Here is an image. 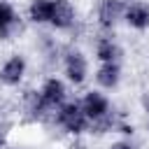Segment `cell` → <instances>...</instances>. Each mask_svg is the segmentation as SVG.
I'll use <instances>...</instances> for the list:
<instances>
[{
    "mask_svg": "<svg viewBox=\"0 0 149 149\" xmlns=\"http://www.w3.org/2000/svg\"><path fill=\"white\" fill-rule=\"evenodd\" d=\"M58 123L70 133H81L86 126V114L77 105H63V109L58 112Z\"/></svg>",
    "mask_w": 149,
    "mask_h": 149,
    "instance_id": "6da1fadb",
    "label": "cell"
},
{
    "mask_svg": "<svg viewBox=\"0 0 149 149\" xmlns=\"http://www.w3.org/2000/svg\"><path fill=\"white\" fill-rule=\"evenodd\" d=\"M74 19V9L68 0H51V16L49 23H54L56 28H68Z\"/></svg>",
    "mask_w": 149,
    "mask_h": 149,
    "instance_id": "7a4b0ae2",
    "label": "cell"
},
{
    "mask_svg": "<svg viewBox=\"0 0 149 149\" xmlns=\"http://www.w3.org/2000/svg\"><path fill=\"white\" fill-rule=\"evenodd\" d=\"M23 70H26V63H23V58L21 56H12L5 65H2V70H0V79L5 81V84H19L21 81V77H23Z\"/></svg>",
    "mask_w": 149,
    "mask_h": 149,
    "instance_id": "3957f363",
    "label": "cell"
},
{
    "mask_svg": "<svg viewBox=\"0 0 149 149\" xmlns=\"http://www.w3.org/2000/svg\"><path fill=\"white\" fill-rule=\"evenodd\" d=\"M65 70H68V77H70L74 84H81L84 77H86V61H84V56L77 54V51H72V54L68 56Z\"/></svg>",
    "mask_w": 149,
    "mask_h": 149,
    "instance_id": "277c9868",
    "label": "cell"
},
{
    "mask_svg": "<svg viewBox=\"0 0 149 149\" xmlns=\"http://www.w3.org/2000/svg\"><path fill=\"white\" fill-rule=\"evenodd\" d=\"M84 114L91 119H102L107 114V100L100 93H88L84 98Z\"/></svg>",
    "mask_w": 149,
    "mask_h": 149,
    "instance_id": "5b68a950",
    "label": "cell"
},
{
    "mask_svg": "<svg viewBox=\"0 0 149 149\" xmlns=\"http://www.w3.org/2000/svg\"><path fill=\"white\" fill-rule=\"evenodd\" d=\"M121 2L119 0H105L102 5H100V23L105 26V28H109V26H114L116 23V19L121 16Z\"/></svg>",
    "mask_w": 149,
    "mask_h": 149,
    "instance_id": "8992f818",
    "label": "cell"
},
{
    "mask_svg": "<svg viewBox=\"0 0 149 149\" xmlns=\"http://www.w3.org/2000/svg\"><path fill=\"white\" fill-rule=\"evenodd\" d=\"M126 21L133 28H147L149 26V7L147 5H130L126 9Z\"/></svg>",
    "mask_w": 149,
    "mask_h": 149,
    "instance_id": "52a82bcc",
    "label": "cell"
},
{
    "mask_svg": "<svg viewBox=\"0 0 149 149\" xmlns=\"http://www.w3.org/2000/svg\"><path fill=\"white\" fill-rule=\"evenodd\" d=\"M63 95H65V88H63V84L58 81V79H49L47 84H44V88H42V102L44 105H56V102H61L63 100Z\"/></svg>",
    "mask_w": 149,
    "mask_h": 149,
    "instance_id": "ba28073f",
    "label": "cell"
},
{
    "mask_svg": "<svg viewBox=\"0 0 149 149\" xmlns=\"http://www.w3.org/2000/svg\"><path fill=\"white\" fill-rule=\"evenodd\" d=\"M116 81H119V68H116L114 63H105V65L98 70V84L112 88Z\"/></svg>",
    "mask_w": 149,
    "mask_h": 149,
    "instance_id": "9c48e42d",
    "label": "cell"
},
{
    "mask_svg": "<svg viewBox=\"0 0 149 149\" xmlns=\"http://www.w3.org/2000/svg\"><path fill=\"white\" fill-rule=\"evenodd\" d=\"M51 16V0H35L30 5V19L42 23V21H49Z\"/></svg>",
    "mask_w": 149,
    "mask_h": 149,
    "instance_id": "30bf717a",
    "label": "cell"
},
{
    "mask_svg": "<svg viewBox=\"0 0 149 149\" xmlns=\"http://www.w3.org/2000/svg\"><path fill=\"white\" fill-rule=\"evenodd\" d=\"M14 21H16L14 9H12L7 2H0V35H2V37H7L9 28L14 26Z\"/></svg>",
    "mask_w": 149,
    "mask_h": 149,
    "instance_id": "8fae6325",
    "label": "cell"
},
{
    "mask_svg": "<svg viewBox=\"0 0 149 149\" xmlns=\"http://www.w3.org/2000/svg\"><path fill=\"white\" fill-rule=\"evenodd\" d=\"M116 56V47L112 44V40H100L98 42V58H102L105 63H112Z\"/></svg>",
    "mask_w": 149,
    "mask_h": 149,
    "instance_id": "7c38bea8",
    "label": "cell"
},
{
    "mask_svg": "<svg viewBox=\"0 0 149 149\" xmlns=\"http://www.w3.org/2000/svg\"><path fill=\"white\" fill-rule=\"evenodd\" d=\"M112 149H133V147H130V144H126V142H119V144H114Z\"/></svg>",
    "mask_w": 149,
    "mask_h": 149,
    "instance_id": "4fadbf2b",
    "label": "cell"
},
{
    "mask_svg": "<svg viewBox=\"0 0 149 149\" xmlns=\"http://www.w3.org/2000/svg\"><path fill=\"white\" fill-rule=\"evenodd\" d=\"M0 142H2V133H0Z\"/></svg>",
    "mask_w": 149,
    "mask_h": 149,
    "instance_id": "5bb4252c",
    "label": "cell"
}]
</instances>
